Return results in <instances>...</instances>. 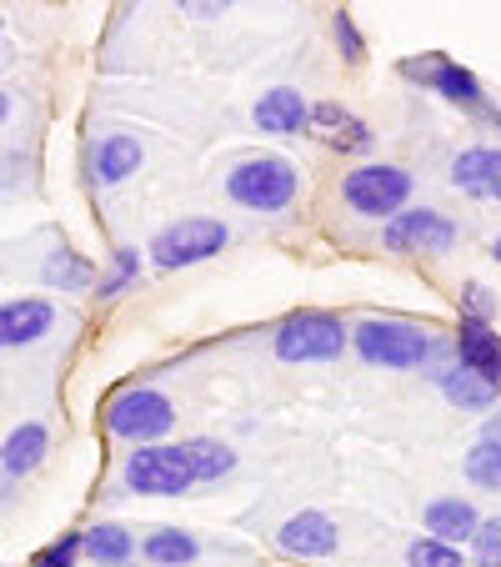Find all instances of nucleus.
I'll use <instances>...</instances> for the list:
<instances>
[{
	"label": "nucleus",
	"instance_id": "obj_1",
	"mask_svg": "<svg viewBox=\"0 0 501 567\" xmlns=\"http://www.w3.org/2000/svg\"><path fill=\"white\" fill-rule=\"evenodd\" d=\"M296 192H301V172L286 156H251V161H236L226 172V196L261 216L286 212L296 202Z\"/></svg>",
	"mask_w": 501,
	"mask_h": 567
},
{
	"label": "nucleus",
	"instance_id": "obj_17",
	"mask_svg": "<svg viewBox=\"0 0 501 567\" xmlns=\"http://www.w3.org/2000/svg\"><path fill=\"white\" fill-rule=\"evenodd\" d=\"M140 161H146L140 141L126 136V131H116V136H106L96 151H91V176H96L101 186H121L126 176L140 172Z\"/></svg>",
	"mask_w": 501,
	"mask_h": 567
},
{
	"label": "nucleus",
	"instance_id": "obj_16",
	"mask_svg": "<svg viewBox=\"0 0 501 567\" xmlns=\"http://www.w3.org/2000/svg\"><path fill=\"white\" fill-rule=\"evenodd\" d=\"M431 382H437V392L447 396L457 412H491V408H497V396H501V386L481 382V377L467 372L461 362H451V367H441V372H431Z\"/></svg>",
	"mask_w": 501,
	"mask_h": 567
},
{
	"label": "nucleus",
	"instance_id": "obj_14",
	"mask_svg": "<svg viewBox=\"0 0 501 567\" xmlns=\"http://www.w3.org/2000/svg\"><path fill=\"white\" fill-rule=\"evenodd\" d=\"M451 186L477 202H501V151L467 146L461 156H451Z\"/></svg>",
	"mask_w": 501,
	"mask_h": 567
},
{
	"label": "nucleus",
	"instance_id": "obj_19",
	"mask_svg": "<svg viewBox=\"0 0 501 567\" xmlns=\"http://www.w3.org/2000/svg\"><path fill=\"white\" fill-rule=\"evenodd\" d=\"M181 462H186V472H191V482H221L226 472H236V452L216 437L181 442Z\"/></svg>",
	"mask_w": 501,
	"mask_h": 567
},
{
	"label": "nucleus",
	"instance_id": "obj_27",
	"mask_svg": "<svg viewBox=\"0 0 501 567\" xmlns=\"http://www.w3.org/2000/svg\"><path fill=\"white\" fill-rule=\"evenodd\" d=\"M471 563L477 567H501V517H481L477 537H471Z\"/></svg>",
	"mask_w": 501,
	"mask_h": 567
},
{
	"label": "nucleus",
	"instance_id": "obj_29",
	"mask_svg": "<svg viewBox=\"0 0 501 567\" xmlns=\"http://www.w3.org/2000/svg\"><path fill=\"white\" fill-rule=\"evenodd\" d=\"M461 317H471V321L497 317V297H491L487 281H467V287H461Z\"/></svg>",
	"mask_w": 501,
	"mask_h": 567
},
{
	"label": "nucleus",
	"instance_id": "obj_26",
	"mask_svg": "<svg viewBox=\"0 0 501 567\" xmlns=\"http://www.w3.org/2000/svg\"><path fill=\"white\" fill-rule=\"evenodd\" d=\"M136 277H140V251L136 247H116L111 251V271L101 277V297H121Z\"/></svg>",
	"mask_w": 501,
	"mask_h": 567
},
{
	"label": "nucleus",
	"instance_id": "obj_30",
	"mask_svg": "<svg viewBox=\"0 0 501 567\" xmlns=\"http://www.w3.org/2000/svg\"><path fill=\"white\" fill-rule=\"evenodd\" d=\"M331 31H336V45H342V55L346 61H362L366 55V45H362V31H356V21H352V11H336L331 16Z\"/></svg>",
	"mask_w": 501,
	"mask_h": 567
},
{
	"label": "nucleus",
	"instance_id": "obj_11",
	"mask_svg": "<svg viewBox=\"0 0 501 567\" xmlns=\"http://www.w3.org/2000/svg\"><path fill=\"white\" fill-rule=\"evenodd\" d=\"M451 347H457V362L467 367V372H477L481 382L501 386V332H491V321L461 317V327H457V337H451Z\"/></svg>",
	"mask_w": 501,
	"mask_h": 567
},
{
	"label": "nucleus",
	"instance_id": "obj_32",
	"mask_svg": "<svg viewBox=\"0 0 501 567\" xmlns=\"http://www.w3.org/2000/svg\"><path fill=\"white\" fill-rule=\"evenodd\" d=\"M481 437H487V442H501V412H491V417H487V427H481Z\"/></svg>",
	"mask_w": 501,
	"mask_h": 567
},
{
	"label": "nucleus",
	"instance_id": "obj_9",
	"mask_svg": "<svg viewBox=\"0 0 501 567\" xmlns=\"http://www.w3.org/2000/svg\"><path fill=\"white\" fill-rule=\"evenodd\" d=\"M276 547H281L286 557L316 563V557H331L336 547H342V527H336V517H326V513H316V507H306V513H291L286 523H281Z\"/></svg>",
	"mask_w": 501,
	"mask_h": 567
},
{
	"label": "nucleus",
	"instance_id": "obj_13",
	"mask_svg": "<svg viewBox=\"0 0 501 567\" xmlns=\"http://www.w3.org/2000/svg\"><path fill=\"white\" fill-rule=\"evenodd\" d=\"M251 121H257V131H267V136H301V131L311 126V106L296 86H271V91H261V101L251 106Z\"/></svg>",
	"mask_w": 501,
	"mask_h": 567
},
{
	"label": "nucleus",
	"instance_id": "obj_31",
	"mask_svg": "<svg viewBox=\"0 0 501 567\" xmlns=\"http://www.w3.org/2000/svg\"><path fill=\"white\" fill-rule=\"evenodd\" d=\"M181 11H191L196 21H211V16H221L226 6H211V0H196V6H181Z\"/></svg>",
	"mask_w": 501,
	"mask_h": 567
},
{
	"label": "nucleus",
	"instance_id": "obj_5",
	"mask_svg": "<svg viewBox=\"0 0 501 567\" xmlns=\"http://www.w3.org/2000/svg\"><path fill=\"white\" fill-rule=\"evenodd\" d=\"M226 241H231V226L221 216H181V221L160 226L150 236V261L160 271H181V267H196V261L221 257Z\"/></svg>",
	"mask_w": 501,
	"mask_h": 567
},
{
	"label": "nucleus",
	"instance_id": "obj_15",
	"mask_svg": "<svg viewBox=\"0 0 501 567\" xmlns=\"http://www.w3.org/2000/svg\"><path fill=\"white\" fill-rule=\"evenodd\" d=\"M421 523H427V537H437V543H471L481 527V513L467 503V497H431L427 507H421Z\"/></svg>",
	"mask_w": 501,
	"mask_h": 567
},
{
	"label": "nucleus",
	"instance_id": "obj_10",
	"mask_svg": "<svg viewBox=\"0 0 501 567\" xmlns=\"http://www.w3.org/2000/svg\"><path fill=\"white\" fill-rule=\"evenodd\" d=\"M401 75L421 81L427 91H437V96L457 101V106H481V81L467 71V65H457L451 55H441V51L421 55V61H401Z\"/></svg>",
	"mask_w": 501,
	"mask_h": 567
},
{
	"label": "nucleus",
	"instance_id": "obj_18",
	"mask_svg": "<svg viewBox=\"0 0 501 567\" xmlns=\"http://www.w3.org/2000/svg\"><path fill=\"white\" fill-rule=\"evenodd\" d=\"M45 452H51V432L41 422H21L6 437V447H0V472L6 477H25V472H35L45 462Z\"/></svg>",
	"mask_w": 501,
	"mask_h": 567
},
{
	"label": "nucleus",
	"instance_id": "obj_8",
	"mask_svg": "<svg viewBox=\"0 0 501 567\" xmlns=\"http://www.w3.org/2000/svg\"><path fill=\"white\" fill-rule=\"evenodd\" d=\"M121 482L126 493H140V497H181L191 487V472L181 462V447H136L121 467Z\"/></svg>",
	"mask_w": 501,
	"mask_h": 567
},
{
	"label": "nucleus",
	"instance_id": "obj_2",
	"mask_svg": "<svg viewBox=\"0 0 501 567\" xmlns=\"http://www.w3.org/2000/svg\"><path fill=\"white\" fill-rule=\"evenodd\" d=\"M362 362L372 367H392V372H416V367H431L437 352V337L416 321H396V317H372L352 332Z\"/></svg>",
	"mask_w": 501,
	"mask_h": 567
},
{
	"label": "nucleus",
	"instance_id": "obj_23",
	"mask_svg": "<svg viewBox=\"0 0 501 567\" xmlns=\"http://www.w3.org/2000/svg\"><path fill=\"white\" fill-rule=\"evenodd\" d=\"M41 281L51 291H91V281H96V267H91L86 257H75V251H51L41 267Z\"/></svg>",
	"mask_w": 501,
	"mask_h": 567
},
{
	"label": "nucleus",
	"instance_id": "obj_12",
	"mask_svg": "<svg viewBox=\"0 0 501 567\" xmlns=\"http://www.w3.org/2000/svg\"><path fill=\"white\" fill-rule=\"evenodd\" d=\"M55 332V307L41 297L0 301V347H35Z\"/></svg>",
	"mask_w": 501,
	"mask_h": 567
},
{
	"label": "nucleus",
	"instance_id": "obj_35",
	"mask_svg": "<svg viewBox=\"0 0 501 567\" xmlns=\"http://www.w3.org/2000/svg\"><path fill=\"white\" fill-rule=\"evenodd\" d=\"M121 567H136V563H121Z\"/></svg>",
	"mask_w": 501,
	"mask_h": 567
},
{
	"label": "nucleus",
	"instance_id": "obj_24",
	"mask_svg": "<svg viewBox=\"0 0 501 567\" xmlns=\"http://www.w3.org/2000/svg\"><path fill=\"white\" fill-rule=\"evenodd\" d=\"M461 467H467V482H471V487H481V493H501V442L477 437Z\"/></svg>",
	"mask_w": 501,
	"mask_h": 567
},
{
	"label": "nucleus",
	"instance_id": "obj_7",
	"mask_svg": "<svg viewBox=\"0 0 501 567\" xmlns=\"http://www.w3.org/2000/svg\"><path fill=\"white\" fill-rule=\"evenodd\" d=\"M457 221L431 206H416V212H401L382 226V247L392 257H447L457 251Z\"/></svg>",
	"mask_w": 501,
	"mask_h": 567
},
{
	"label": "nucleus",
	"instance_id": "obj_33",
	"mask_svg": "<svg viewBox=\"0 0 501 567\" xmlns=\"http://www.w3.org/2000/svg\"><path fill=\"white\" fill-rule=\"evenodd\" d=\"M6 116H11V91L0 86V126H6Z\"/></svg>",
	"mask_w": 501,
	"mask_h": 567
},
{
	"label": "nucleus",
	"instance_id": "obj_36",
	"mask_svg": "<svg viewBox=\"0 0 501 567\" xmlns=\"http://www.w3.org/2000/svg\"><path fill=\"white\" fill-rule=\"evenodd\" d=\"M497 121H501V106H497Z\"/></svg>",
	"mask_w": 501,
	"mask_h": 567
},
{
	"label": "nucleus",
	"instance_id": "obj_6",
	"mask_svg": "<svg viewBox=\"0 0 501 567\" xmlns=\"http://www.w3.org/2000/svg\"><path fill=\"white\" fill-rule=\"evenodd\" d=\"M106 427H111V437L156 447V437H166L176 427V408H171V396L156 392V386H126V392H116L106 402Z\"/></svg>",
	"mask_w": 501,
	"mask_h": 567
},
{
	"label": "nucleus",
	"instance_id": "obj_21",
	"mask_svg": "<svg viewBox=\"0 0 501 567\" xmlns=\"http://www.w3.org/2000/svg\"><path fill=\"white\" fill-rule=\"evenodd\" d=\"M196 537L181 533V527H156V533H146V543H140V557H146L150 567H186L196 563Z\"/></svg>",
	"mask_w": 501,
	"mask_h": 567
},
{
	"label": "nucleus",
	"instance_id": "obj_34",
	"mask_svg": "<svg viewBox=\"0 0 501 567\" xmlns=\"http://www.w3.org/2000/svg\"><path fill=\"white\" fill-rule=\"evenodd\" d=\"M491 257H497V261H501V231H497V236H491Z\"/></svg>",
	"mask_w": 501,
	"mask_h": 567
},
{
	"label": "nucleus",
	"instance_id": "obj_22",
	"mask_svg": "<svg viewBox=\"0 0 501 567\" xmlns=\"http://www.w3.org/2000/svg\"><path fill=\"white\" fill-rule=\"evenodd\" d=\"M86 557L96 567H121L136 557V537H131L121 523H96L86 533Z\"/></svg>",
	"mask_w": 501,
	"mask_h": 567
},
{
	"label": "nucleus",
	"instance_id": "obj_28",
	"mask_svg": "<svg viewBox=\"0 0 501 567\" xmlns=\"http://www.w3.org/2000/svg\"><path fill=\"white\" fill-rule=\"evenodd\" d=\"M81 553H86V533H65V537H55L51 547H41L31 563L35 567H75V557Z\"/></svg>",
	"mask_w": 501,
	"mask_h": 567
},
{
	"label": "nucleus",
	"instance_id": "obj_25",
	"mask_svg": "<svg viewBox=\"0 0 501 567\" xmlns=\"http://www.w3.org/2000/svg\"><path fill=\"white\" fill-rule=\"evenodd\" d=\"M406 567H467V557H461V547H451V543L416 537V543L406 547Z\"/></svg>",
	"mask_w": 501,
	"mask_h": 567
},
{
	"label": "nucleus",
	"instance_id": "obj_4",
	"mask_svg": "<svg viewBox=\"0 0 501 567\" xmlns=\"http://www.w3.org/2000/svg\"><path fill=\"white\" fill-rule=\"evenodd\" d=\"M352 332H346L342 317H331V311H296L276 327L271 347H276V362L286 367H306V362H336L346 352Z\"/></svg>",
	"mask_w": 501,
	"mask_h": 567
},
{
	"label": "nucleus",
	"instance_id": "obj_3",
	"mask_svg": "<svg viewBox=\"0 0 501 567\" xmlns=\"http://www.w3.org/2000/svg\"><path fill=\"white\" fill-rule=\"evenodd\" d=\"M411 172L406 166H392V161H372V166H356V172L342 176V202L352 206L366 221H392V216L406 212L411 202Z\"/></svg>",
	"mask_w": 501,
	"mask_h": 567
},
{
	"label": "nucleus",
	"instance_id": "obj_20",
	"mask_svg": "<svg viewBox=\"0 0 501 567\" xmlns=\"http://www.w3.org/2000/svg\"><path fill=\"white\" fill-rule=\"evenodd\" d=\"M311 121H316V126H326V141L336 151H366V146H372V131H366L346 106H336V101L311 106Z\"/></svg>",
	"mask_w": 501,
	"mask_h": 567
}]
</instances>
